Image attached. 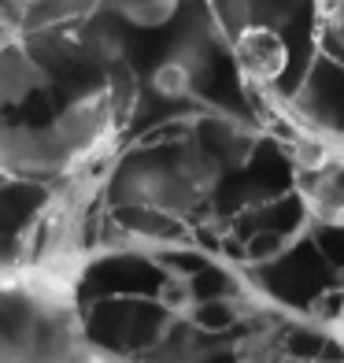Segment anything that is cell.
I'll return each instance as SVG.
<instances>
[{
    "label": "cell",
    "mask_w": 344,
    "mask_h": 363,
    "mask_svg": "<svg viewBox=\"0 0 344 363\" xmlns=\"http://www.w3.org/2000/svg\"><path fill=\"white\" fill-rule=\"evenodd\" d=\"M337 341H340V356H344V278H340V296H337Z\"/></svg>",
    "instance_id": "3"
},
{
    "label": "cell",
    "mask_w": 344,
    "mask_h": 363,
    "mask_svg": "<svg viewBox=\"0 0 344 363\" xmlns=\"http://www.w3.org/2000/svg\"><path fill=\"white\" fill-rule=\"evenodd\" d=\"M141 96L122 30L104 15L0 34V174L71 186L115 167Z\"/></svg>",
    "instance_id": "1"
},
{
    "label": "cell",
    "mask_w": 344,
    "mask_h": 363,
    "mask_svg": "<svg viewBox=\"0 0 344 363\" xmlns=\"http://www.w3.org/2000/svg\"><path fill=\"white\" fill-rule=\"evenodd\" d=\"M237 74L285 141L344 156V0H207Z\"/></svg>",
    "instance_id": "2"
}]
</instances>
